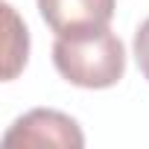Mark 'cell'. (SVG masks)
Instances as JSON below:
<instances>
[{"label": "cell", "mask_w": 149, "mask_h": 149, "mask_svg": "<svg viewBox=\"0 0 149 149\" xmlns=\"http://www.w3.org/2000/svg\"><path fill=\"white\" fill-rule=\"evenodd\" d=\"M3 146H56V149H82L85 137L76 126V120L53 111V108H35L12 123V129L3 134Z\"/></svg>", "instance_id": "obj_2"}, {"label": "cell", "mask_w": 149, "mask_h": 149, "mask_svg": "<svg viewBox=\"0 0 149 149\" xmlns=\"http://www.w3.org/2000/svg\"><path fill=\"white\" fill-rule=\"evenodd\" d=\"M117 0H38V12L56 35L108 26Z\"/></svg>", "instance_id": "obj_3"}, {"label": "cell", "mask_w": 149, "mask_h": 149, "mask_svg": "<svg viewBox=\"0 0 149 149\" xmlns=\"http://www.w3.org/2000/svg\"><path fill=\"white\" fill-rule=\"evenodd\" d=\"M53 64L58 76L76 88H111L126 73V47L108 26L58 35Z\"/></svg>", "instance_id": "obj_1"}, {"label": "cell", "mask_w": 149, "mask_h": 149, "mask_svg": "<svg viewBox=\"0 0 149 149\" xmlns=\"http://www.w3.org/2000/svg\"><path fill=\"white\" fill-rule=\"evenodd\" d=\"M3 6H6V15L12 21V35H9V44H6V79H12L15 73H18V67L26 64L29 38H26V26H18V18H15L12 6L9 3H3Z\"/></svg>", "instance_id": "obj_4"}, {"label": "cell", "mask_w": 149, "mask_h": 149, "mask_svg": "<svg viewBox=\"0 0 149 149\" xmlns=\"http://www.w3.org/2000/svg\"><path fill=\"white\" fill-rule=\"evenodd\" d=\"M134 58H137V67L140 73L149 79V18L137 26L134 32Z\"/></svg>", "instance_id": "obj_5"}]
</instances>
